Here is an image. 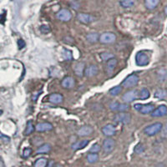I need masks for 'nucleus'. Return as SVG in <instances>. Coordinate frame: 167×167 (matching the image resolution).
I'll return each mask as SVG.
<instances>
[{"label":"nucleus","instance_id":"obj_42","mask_svg":"<svg viewBox=\"0 0 167 167\" xmlns=\"http://www.w3.org/2000/svg\"><path fill=\"white\" fill-rule=\"evenodd\" d=\"M164 11H165V15H166V16H167V6H166V7L165 8V10H164Z\"/></svg>","mask_w":167,"mask_h":167},{"label":"nucleus","instance_id":"obj_16","mask_svg":"<svg viewBox=\"0 0 167 167\" xmlns=\"http://www.w3.org/2000/svg\"><path fill=\"white\" fill-rule=\"evenodd\" d=\"M61 85L65 89H71L75 85V80L74 78L67 76L65 77L61 82Z\"/></svg>","mask_w":167,"mask_h":167},{"label":"nucleus","instance_id":"obj_19","mask_svg":"<svg viewBox=\"0 0 167 167\" xmlns=\"http://www.w3.org/2000/svg\"><path fill=\"white\" fill-rule=\"evenodd\" d=\"M63 100H64L63 95L60 94H57V93L51 94L49 96V101L52 104H60V103L63 102Z\"/></svg>","mask_w":167,"mask_h":167},{"label":"nucleus","instance_id":"obj_8","mask_svg":"<svg viewBox=\"0 0 167 167\" xmlns=\"http://www.w3.org/2000/svg\"><path fill=\"white\" fill-rule=\"evenodd\" d=\"M110 110L112 111H118V112H125L130 109V106L127 104H120V103L115 101L110 105Z\"/></svg>","mask_w":167,"mask_h":167},{"label":"nucleus","instance_id":"obj_5","mask_svg":"<svg viewBox=\"0 0 167 167\" xmlns=\"http://www.w3.org/2000/svg\"><path fill=\"white\" fill-rule=\"evenodd\" d=\"M115 39L116 35L111 32H105L100 36V42L102 44H112Z\"/></svg>","mask_w":167,"mask_h":167},{"label":"nucleus","instance_id":"obj_27","mask_svg":"<svg viewBox=\"0 0 167 167\" xmlns=\"http://www.w3.org/2000/svg\"><path fill=\"white\" fill-rule=\"evenodd\" d=\"M167 96V91L162 89L157 90L155 92V97L157 99H164Z\"/></svg>","mask_w":167,"mask_h":167},{"label":"nucleus","instance_id":"obj_17","mask_svg":"<svg viewBox=\"0 0 167 167\" xmlns=\"http://www.w3.org/2000/svg\"><path fill=\"white\" fill-rule=\"evenodd\" d=\"M94 131L93 128L90 125H84L78 130V135L80 136H88L91 135Z\"/></svg>","mask_w":167,"mask_h":167},{"label":"nucleus","instance_id":"obj_23","mask_svg":"<svg viewBox=\"0 0 167 167\" xmlns=\"http://www.w3.org/2000/svg\"><path fill=\"white\" fill-rule=\"evenodd\" d=\"M51 150V146L50 144H44L38 148L37 154H44V153L50 152Z\"/></svg>","mask_w":167,"mask_h":167},{"label":"nucleus","instance_id":"obj_41","mask_svg":"<svg viewBox=\"0 0 167 167\" xmlns=\"http://www.w3.org/2000/svg\"><path fill=\"white\" fill-rule=\"evenodd\" d=\"M1 167H5L4 163H3V159H1Z\"/></svg>","mask_w":167,"mask_h":167},{"label":"nucleus","instance_id":"obj_9","mask_svg":"<svg viewBox=\"0 0 167 167\" xmlns=\"http://www.w3.org/2000/svg\"><path fill=\"white\" fill-rule=\"evenodd\" d=\"M139 93L136 90H130L123 95V100L126 103H130L132 102L134 100H135L136 99L139 98Z\"/></svg>","mask_w":167,"mask_h":167},{"label":"nucleus","instance_id":"obj_15","mask_svg":"<svg viewBox=\"0 0 167 167\" xmlns=\"http://www.w3.org/2000/svg\"><path fill=\"white\" fill-rule=\"evenodd\" d=\"M102 132L103 134L105 135V136H112L115 134L116 132V130H115V127L111 124H109V125H105L104 127L102 128Z\"/></svg>","mask_w":167,"mask_h":167},{"label":"nucleus","instance_id":"obj_11","mask_svg":"<svg viewBox=\"0 0 167 167\" xmlns=\"http://www.w3.org/2000/svg\"><path fill=\"white\" fill-rule=\"evenodd\" d=\"M165 115H167V106L164 105H160L151 113L152 117H161Z\"/></svg>","mask_w":167,"mask_h":167},{"label":"nucleus","instance_id":"obj_25","mask_svg":"<svg viewBox=\"0 0 167 167\" xmlns=\"http://www.w3.org/2000/svg\"><path fill=\"white\" fill-rule=\"evenodd\" d=\"M150 91L147 90V89H142V90H140V92L139 93V99H140V100H147V99H149L150 98Z\"/></svg>","mask_w":167,"mask_h":167},{"label":"nucleus","instance_id":"obj_30","mask_svg":"<svg viewBox=\"0 0 167 167\" xmlns=\"http://www.w3.org/2000/svg\"><path fill=\"white\" fill-rule=\"evenodd\" d=\"M121 91H122V87H121L120 85H117V86H115V87L112 88V89H110L109 93H110L111 95H113V96H115V95H119Z\"/></svg>","mask_w":167,"mask_h":167},{"label":"nucleus","instance_id":"obj_39","mask_svg":"<svg viewBox=\"0 0 167 167\" xmlns=\"http://www.w3.org/2000/svg\"><path fill=\"white\" fill-rule=\"evenodd\" d=\"M1 139H2V141L4 143H8L10 140V139L8 136H5L4 135H1Z\"/></svg>","mask_w":167,"mask_h":167},{"label":"nucleus","instance_id":"obj_24","mask_svg":"<svg viewBox=\"0 0 167 167\" xmlns=\"http://www.w3.org/2000/svg\"><path fill=\"white\" fill-rule=\"evenodd\" d=\"M86 39L89 42L94 44V43L97 42L98 39H100V37H99V34L97 33H90L86 36Z\"/></svg>","mask_w":167,"mask_h":167},{"label":"nucleus","instance_id":"obj_43","mask_svg":"<svg viewBox=\"0 0 167 167\" xmlns=\"http://www.w3.org/2000/svg\"><path fill=\"white\" fill-rule=\"evenodd\" d=\"M55 167H63V166H62V165H60V164H58V165H55Z\"/></svg>","mask_w":167,"mask_h":167},{"label":"nucleus","instance_id":"obj_10","mask_svg":"<svg viewBox=\"0 0 167 167\" xmlns=\"http://www.w3.org/2000/svg\"><path fill=\"white\" fill-rule=\"evenodd\" d=\"M56 17H57L58 19L61 20V21H65V22H67V21H70L71 19V17H72V14L69 9H61L60 10L59 12L57 13L56 14Z\"/></svg>","mask_w":167,"mask_h":167},{"label":"nucleus","instance_id":"obj_18","mask_svg":"<svg viewBox=\"0 0 167 167\" xmlns=\"http://www.w3.org/2000/svg\"><path fill=\"white\" fill-rule=\"evenodd\" d=\"M85 69H86V68H85V63L83 62L78 63V64H76V65H75V67H74L75 75L80 76V77H82L83 75L85 74Z\"/></svg>","mask_w":167,"mask_h":167},{"label":"nucleus","instance_id":"obj_21","mask_svg":"<svg viewBox=\"0 0 167 167\" xmlns=\"http://www.w3.org/2000/svg\"><path fill=\"white\" fill-rule=\"evenodd\" d=\"M89 140H81V141H78V142L73 144L71 148H72L74 150H81L83 148H85V146H87V145L89 144Z\"/></svg>","mask_w":167,"mask_h":167},{"label":"nucleus","instance_id":"obj_1","mask_svg":"<svg viewBox=\"0 0 167 167\" xmlns=\"http://www.w3.org/2000/svg\"><path fill=\"white\" fill-rule=\"evenodd\" d=\"M149 62H150V57L144 51H140L135 55V63L138 66H146Z\"/></svg>","mask_w":167,"mask_h":167},{"label":"nucleus","instance_id":"obj_12","mask_svg":"<svg viewBox=\"0 0 167 167\" xmlns=\"http://www.w3.org/2000/svg\"><path fill=\"white\" fill-rule=\"evenodd\" d=\"M35 130H37L38 132H45V131H50L53 130V125L50 123L44 122V123H39Z\"/></svg>","mask_w":167,"mask_h":167},{"label":"nucleus","instance_id":"obj_38","mask_svg":"<svg viewBox=\"0 0 167 167\" xmlns=\"http://www.w3.org/2000/svg\"><path fill=\"white\" fill-rule=\"evenodd\" d=\"M18 48H19L20 50H21V49H23V48L25 46V43H24V41H23V40L19 39L18 41Z\"/></svg>","mask_w":167,"mask_h":167},{"label":"nucleus","instance_id":"obj_26","mask_svg":"<svg viewBox=\"0 0 167 167\" xmlns=\"http://www.w3.org/2000/svg\"><path fill=\"white\" fill-rule=\"evenodd\" d=\"M100 58L104 61H109V60H112V59H115V55L112 54V53L103 52L100 54Z\"/></svg>","mask_w":167,"mask_h":167},{"label":"nucleus","instance_id":"obj_33","mask_svg":"<svg viewBox=\"0 0 167 167\" xmlns=\"http://www.w3.org/2000/svg\"><path fill=\"white\" fill-rule=\"evenodd\" d=\"M63 57H64V59L66 60H71L73 59V56H72V52L70 51V50H66V49H65V50H63Z\"/></svg>","mask_w":167,"mask_h":167},{"label":"nucleus","instance_id":"obj_13","mask_svg":"<svg viewBox=\"0 0 167 167\" xmlns=\"http://www.w3.org/2000/svg\"><path fill=\"white\" fill-rule=\"evenodd\" d=\"M98 72H99V69H98L97 66L95 65H91L85 69V75L86 77L89 78L94 77V76L97 75Z\"/></svg>","mask_w":167,"mask_h":167},{"label":"nucleus","instance_id":"obj_37","mask_svg":"<svg viewBox=\"0 0 167 167\" xmlns=\"http://www.w3.org/2000/svg\"><path fill=\"white\" fill-rule=\"evenodd\" d=\"M40 31L43 33V34H47V33L50 32V28L48 26V25H42L40 27Z\"/></svg>","mask_w":167,"mask_h":167},{"label":"nucleus","instance_id":"obj_40","mask_svg":"<svg viewBox=\"0 0 167 167\" xmlns=\"http://www.w3.org/2000/svg\"><path fill=\"white\" fill-rule=\"evenodd\" d=\"M54 165H55V161H54V160H50V161L48 162L47 166L46 167H55Z\"/></svg>","mask_w":167,"mask_h":167},{"label":"nucleus","instance_id":"obj_6","mask_svg":"<svg viewBox=\"0 0 167 167\" xmlns=\"http://www.w3.org/2000/svg\"><path fill=\"white\" fill-rule=\"evenodd\" d=\"M135 109L137 111L140 112L143 115H147L150 113H152L154 111L155 106L151 104L149 105H140V104H136L135 105Z\"/></svg>","mask_w":167,"mask_h":167},{"label":"nucleus","instance_id":"obj_28","mask_svg":"<svg viewBox=\"0 0 167 167\" xmlns=\"http://www.w3.org/2000/svg\"><path fill=\"white\" fill-rule=\"evenodd\" d=\"M48 164V160L45 158H40L34 163V167H46Z\"/></svg>","mask_w":167,"mask_h":167},{"label":"nucleus","instance_id":"obj_35","mask_svg":"<svg viewBox=\"0 0 167 167\" xmlns=\"http://www.w3.org/2000/svg\"><path fill=\"white\" fill-rule=\"evenodd\" d=\"M100 150V145H98V144H95V145H93L92 147L90 149V152L96 153V154H97Z\"/></svg>","mask_w":167,"mask_h":167},{"label":"nucleus","instance_id":"obj_31","mask_svg":"<svg viewBox=\"0 0 167 167\" xmlns=\"http://www.w3.org/2000/svg\"><path fill=\"white\" fill-rule=\"evenodd\" d=\"M120 4L123 8H130L135 4V0H121Z\"/></svg>","mask_w":167,"mask_h":167},{"label":"nucleus","instance_id":"obj_4","mask_svg":"<svg viewBox=\"0 0 167 167\" xmlns=\"http://www.w3.org/2000/svg\"><path fill=\"white\" fill-rule=\"evenodd\" d=\"M114 120H115L116 123H120V124H124V125H127L130 122L131 120V116H130V114L125 112H121L120 114H117L115 115V118H114Z\"/></svg>","mask_w":167,"mask_h":167},{"label":"nucleus","instance_id":"obj_3","mask_svg":"<svg viewBox=\"0 0 167 167\" xmlns=\"http://www.w3.org/2000/svg\"><path fill=\"white\" fill-rule=\"evenodd\" d=\"M139 82V77L136 75H130L123 80L122 86L125 88H131L137 85Z\"/></svg>","mask_w":167,"mask_h":167},{"label":"nucleus","instance_id":"obj_32","mask_svg":"<svg viewBox=\"0 0 167 167\" xmlns=\"http://www.w3.org/2000/svg\"><path fill=\"white\" fill-rule=\"evenodd\" d=\"M34 126L33 125L32 121H29L27 124V127H26V130L24 131V135H29L30 134H32L34 130Z\"/></svg>","mask_w":167,"mask_h":167},{"label":"nucleus","instance_id":"obj_2","mask_svg":"<svg viewBox=\"0 0 167 167\" xmlns=\"http://www.w3.org/2000/svg\"><path fill=\"white\" fill-rule=\"evenodd\" d=\"M162 124L160 122H157L147 126V127L144 130V132L147 135H149V136H153V135H155L156 134L160 132V130H162Z\"/></svg>","mask_w":167,"mask_h":167},{"label":"nucleus","instance_id":"obj_36","mask_svg":"<svg viewBox=\"0 0 167 167\" xmlns=\"http://www.w3.org/2000/svg\"><path fill=\"white\" fill-rule=\"evenodd\" d=\"M31 153H32V150H31L30 148H26V149H24L23 151V156L24 158H28L31 155Z\"/></svg>","mask_w":167,"mask_h":167},{"label":"nucleus","instance_id":"obj_7","mask_svg":"<svg viewBox=\"0 0 167 167\" xmlns=\"http://www.w3.org/2000/svg\"><path fill=\"white\" fill-rule=\"evenodd\" d=\"M115 147V141L111 138H107L103 142V150L105 154H110Z\"/></svg>","mask_w":167,"mask_h":167},{"label":"nucleus","instance_id":"obj_14","mask_svg":"<svg viewBox=\"0 0 167 167\" xmlns=\"http://www.w3.org/2000/svg\"><path fill=\"white\" fill-rule=\"evenodd\" d=\"M77 18L80 22L83 23H90L95 19L94 18L91 16L90 14H87V13H78L77 15Z\"/></svg>","mask_w":167,"mask_h":167},{"label":"nucleus","instance_id":"obj_22","mask_svg":"<svg viewBox=\"0 0 167 167\" xmlns=\"http://www.w3.org/2000/svg\"><path fill=\"white\" fill-rule=\"evenodd\" d=\"M159 3H160V0H145V4L148 9H154L157 7Z\"/></svg>","mask_w":167,"mask_h":167},{"label":"nucleus","instance_id":"obj_34","mask_svg":"<svg viewBox=\"0 0 167 167\" xmlns=\"http://www.w3.org/2000/svg\"><path fill=\"white\" fill-rule=\"evenodd\" d=\"M134 151H135V153H136V154H142V153L145 151V146L140 143V144H138V145L135 146V149H134Z\"/></svg>","mask_w":167,"mask_h":167},{"label":"nucleus","instance_id":"obj_29","mask_svg":"<svg viewBox=\"0 0 167 167\" xmlns=\"http://www.w3.org/2000/svg\"><path fill=\"white\" fill-rule=\"evenodd\" d=\"M98 160H99V155L96 153H90L87 155V160L90 163L97 162Z\"/></svg>","mask_w":167,"mask_h":167},{"label":"nucleus","instance_id":"obj_20","mask_svg":"<svg viewBox=\"0 0 167 167\" xmlns=\"http://www.w3.org/2000/svg\"><path fill=\"white\" fill-rule=\"evenodd\" d=\"M118 60L116 59H112V60H109L107 62V65H106V71L107 74L111 75L114 71V70L115 69V67L117 66Z\"/></svg>","mask_w":167,"mask_h":167}]
</instances>
